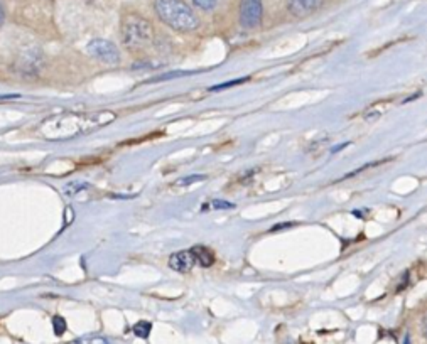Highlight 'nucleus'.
<instances>
[{"label": "nucleus", "instance_id": "9", "mask_svg": "<svg viewBox=\"0 0 427 344\" xmlns=\"http://www.w3.org/2000/svg\"><path fill=\"white\" fill-rule=\"evenodd\" d=\"M150 331H152V324L147 323V321H141V323H137L134 325V334L137 336V338L147 339L149 338Z\"/></svg>", "mask_w": 427, "mask_h": 344}, {"label": "nucleus", "instance_id": "1", "mask_svg": "<svg viewBox=\"0 0 427 344\" xmlns=\"http://www.w3.org/2000/svg\"><path fill=\"white\" fill-rule=\"evenodd\" d=\"M117 118L112 112H97V113H69L62 117H53L43 124L41 132L46 139L61 140L71 139L78 134L97 130L112 124Z\"/></svg>", "mask_w": 427, "mask_h": 344}, {"label": "nucleus", "instance_id": "15", "mask_svg": "<svg viewBox=\"0 0 427 344\" xmlns=\"http://www.w3.org/2000/svg\"><path fill=\"white\" fill-rule=\"evenodd\" d=\"M184 75H189V73H183V71H174V73H169V75H163L159 78H156L154 81H164V80H172L174 76H184Z\"/></svg>", "mask_w": 427, "mask_h": 344}, {"label": "nucleus", "instance_id": "5", "mask_svg": "<svg viewBox=\"0 0 427 344\" xmlns=\"http://www.w3.org/2000/svg\"><path fill=\"white\" fill-rule=\"evenodd\" d=\"M262 21V0H242L240 22L245 29H253Z\"/></svg>", "mask_w": 427, "mask_h": 344}, {"label": "nucleus", "instance_id": "4", "mask_svg": "<svg viewBox=\"0 0 427 344\" xmlns=\"http://www.w3.org/2000/svg\"><path fill=\"white\" fill-rule=\"evenodd\" d=\"M88 54L97 58L98 61L106 62V65H119L120 62V53L113 43L106 39H93L88 43L86 46Z\"/></svg>", "mask_w": 427, "mask_h": 344}, {"label": "nucleus", "instance_id": "14", "mask_svg": "<svg viewBox=\"0 0 427 344\" xmlns=\"http://www.w3.org/2000/svg\"><path fill=\"white\" fill-rule=\"evenodd\" d=\"M205 176H189V177H184V179H179L176 183V186H187L191 183H198V181H203Z\"/></svg>", "mask_w": 427, "mask_h": 344}, {"label": "nucleus", "instance_id": "7", "mask_svg": "<svg viewBox=\"0 0 427 344\" xmlns=\"http://www.w3.org/2000/svg\"><path fill=\"white\" fill-rule=\"evenodd\" d=\"M194 265V260L193 257H191V251H176V253L171 255V258H169V267H171L172 270H176V272H189L191 268H193Z\"/></svg>", "mask_w": 427, "mask_h": 344}, {"label": "nucleus", "instance_id": "12", "mask_svg": "<svg viewBox=\"0 0 427 344\" xmlns=\"http://www.w3.org/2000/svg\"><path fill=\"white\" fill-rule=\"evenodd\" d=\"M193 2L203 10H213L216 7V0H193Z\"/></svg>", "mask_w": 427, "mask_h": 344}, {"label": "nucleus", "instance_id": "3", "mask_svg": "<svg viewBox=\"0 0 427 344\" xmlns=\"http://www.w3.org/2000/svg\"><path fill=\"white\" fill-rule=\"evenodd\" d=\"M154 31L149 21L141 16H125L122 21V41L128 49H142L152 43Z\"/></svg>", "mask_w": 427, "mask_h": 344}, {"label": "nucleus", "instance_id": "19", "mask_svg": "<svg viewBox=\"0 0 427 344\" xmlns=\"http://www.w3.org/2000/svg\"><path fill=\"white\" fill-rule=\"evenodd\" d=\"M404 344H411V338L408 336H406V339H404Z\"/></svg>", "mask_w": 427, "mask_h": 344}, {"label": "nucleus", "instance_id": "6", "mask_svg": "<svg viewBox=\"0 0 427 344\" xmlns=\"http://www.w3.org/2000/svg\"><path fill=\"white\" fill-rule=\"evenodd\" d=\"M321 0H289V10L296 17H305L319 9Z\"/></svg>", "mask_w": 427, "mask_h": 344}, {"label": "nucleus", "instance_id": "13", "mask_svg": "<svg viewBox=\"0 0 427 344\" xmlns=\"http://www.w3.org/2000/svg\"><path fill=\"white\" fill-rule=\"evenodd\" d=\"M209 208L211 209H231V208H235V205H231V203H227V201H220V199H215V201L209 205Z\"/></svg>", "mask_w": 427, "mask_h": 344}, {"label": "nucleus", "instance_id": "17", "mask_svg": "<svg viewBox=\"0 0 427 344\" xmlns=\"http://www.w3.org/2000/svg\"><path fill=\"white\" fill-rule=\"evenodd\" d=\"M3 22V7H2V3H0V24H2Z\"/></svg>", "mask_w": 427, "mask_h": 344}, {"label": "nucleus", "instance_id": "16", "mask_svg": "<svg viewBox=\"0 0 427 344\" xmlns=\"http://www.w3.org/2000/svg\"><path fill=\"white\" fill-rule=\"evenodd\" d=\"M346 146H349V144H338V146H336V147H334V149H331V152H333V154H336V152H338V150L345 149V147H346Z\"/></svg>", "mask_w": 427, "mask_h": 344}, {"label": "nucleus", "instance_id": "18", "mask_svg": "<svg viewBox=\"0 0 427 344\" xmlns=\"http://www.w3.org/2000/svg\"><path fill=\"white\" fill-rule=\"evenodd\" d=\"M91 344H106V343H105V341H103V339H95V341H93V343H91Z\"/></svg>", "mask_w": 427, "mask_h": 344}, {"label": "nucleus", "instance_id": "11", "mask_svg": "<svg viewBox=\"0 0 427 344\" xmlns=\"http://www.w3.org/2000/svg\"><path fill=\"white\" fill-rule=\"evenodd\" d=\"M53 328H54V334L56 336H62L66 331V321L62 319V317L56 316L53 319Z\"/></svg>", "mask_w": 427, "mask_h": 344}, {"label": "nucleus", "instance_id": "8", "mask_svg": "<svg viewBox=\"0 0 427 344\" xmlns=\"http://www.w3.org/2000/svg\"><path fill=\"white\" fill-rule=\"evenodd\" d=\"M191 257H193L194 264L200 265V267L203 268H208L211 267L213 264H215V255H213V251L209 249H206V246H194V249H191Z\"/></svg>", "mask_w": 427, "mask_h": 344}, {"label": "nucleus", "instance_id": "2", "mask_svg": "<svg viewBox=\"0 0 427 344\" xmlns=\"http://www.w3.org/2000/svg\"><path fill=\"white\" fill-rule=\"evenodd\" d=\"M159 19L179 32H191L200 27V19L183 0H156L154 3Z\"/></svg>", "mask_w": 427, "mask_h": 344}, {"label": "nucleus", "instance_id": "10", "mask_svg": "<svg viewBox=\"0 0 427 344\" xmlns=\"http://www.w3.org/2000/svg\"><path fill=\"white\" fill-rule=\"evenodd\" d=\"M249 80H250V76H245V78H240V80H235V81H228V83L216 84V87L209 88V91H218V90H224V88L235 87V84H242V83H245V81H249Z\"/></svg>", "mask_w": 427, "mask_h": 344}]
</instances>
